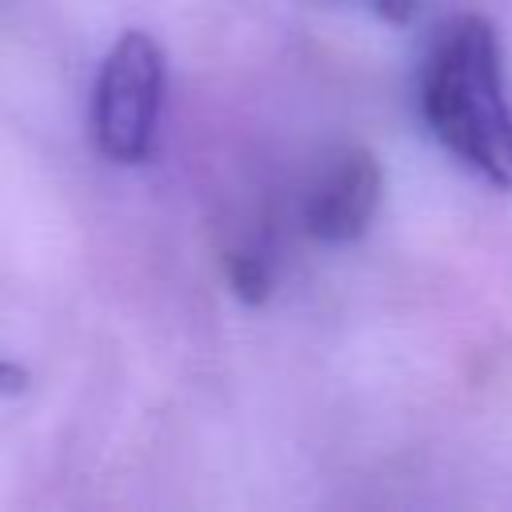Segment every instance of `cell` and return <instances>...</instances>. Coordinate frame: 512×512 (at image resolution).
<instances>
[{"mask_svg":"<svg viewBox=\"0 0 512 512\" xmlns=\"http://www.w3.org/2000/svg\"><path fill=\"white\" fill-rule=\"evenodd\" d=\"M428 132L484 184L512 192V100L496 28L484 16H452L420 68Z\"/></svg>","mask_w":512,"mask_h":512,"instance_id":"cell-1","label":"cell"},{"mask_svg":"<svg viewBox=\"0 0 512 512\" xmlns=\"http://www.w3.org/2000/svg\"><path fill=\"white\" fill-rule=\"evenodd\" d=\"M164 100V48L148 32H124L92 88V140L116 164H140L152 152Z\"/></svg>","mask_w":512,"mask_h":512,"instance_id":"cell-2","label":"cell"},{"mask_svg":"<svg viewBox=\"0 0 512 512\" xmlns=\"http://www.w3.org/2000/svg\"><path fill=\"white\" fill-rule=\"evenodd\" d=\"M380 164L368 148H340L304 196V228L320 244H352L368 232L380 204Z\"/></svg>","mask_w":512,"mask_h":512,"instance_id":"cell-3","label":"cell"},{"mask_svg":"<svg viewBox=\"0 0 512 512\" xmlns=\"http://www.w3.org/2000/svg\"><path fill=\"white\" fill-rule=\"evenodd\" d=\"M224 272H228L232 292H236L244 304H264V300H268L272 276H268V264H264L260 256H248V252H228V256H224Z\"/></svg>","mask_w":512,"mask_h":512,"instance_id":"cell-4","label":"cell"},{"mask_svg":"<svg viewBox=\"0 0 512 512\" xmlns=\"http://www.w3.org/2000/svg\"><path fill=\"white\" fill-rule=\"evenodd\" d=\"M380 20L388 24H408L416 16V0H364Z\"/></svg>","mask_w":512,"mask_h":512,"instance_id":"cell-5","label":"cell"},{"mask_svg":"<svg viewBox=\"0 0 512 512\" xmlns=\"http://www.w3.org/2000/svg\"><path fill=\"white\" fill-rule=\"evenodd\" d=\"M28 384H32V380H28V372H24L20 364L0 360V396H20Z\"/></svg>","mask_w":512,"mask_h":512,"instance_id":"cell-6","label":"cell"}]
</instances>
